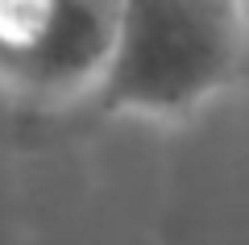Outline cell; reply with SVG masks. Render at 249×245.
I'll return each instance as SVG.
<instances>
[{"mask_svg": "<svg viewBox=\"0 0 249 245\" xmlns=\"http://www.w3.org/2000/svg\"><path fill=\"white\" fill-rule=\"evenodd\" d=\"M232 62V46L216 9L196 0H145L116 17L104 92L112 104L183 108L212 92Z\"/></svg>", "mask_w": 249, "mask_h": 245, "instance_id": "6da1fadb", "label": "cell"}]
</instances>
